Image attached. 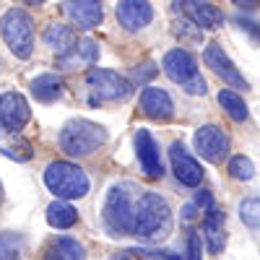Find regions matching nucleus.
Returning <instances> with one entry per match:
<instances>
[{
    "label": "nucleus",
    "mask_w": 260,
    "mask_h": 260,
    "mask_svg": "<svg viewBox=\"0 0 260 260\" xmlns=\"http://www.w3.org/2000/svg\"><path fill=\"white\" fill-rule=\"evenodd\" d=\"M172 208L159 192H143L136 203L133 234L143 242H161L172 234Z\"/></svg>",
    "instance_id": "1"
},
{
    "label": "nucleus",
    "mask_w": 260,
    "mask_h": 260,
    "mask_svg": "<svg viewBox=\"0 0 260 260\" xmlns=\"http://www.w3.org/2000/svg\"><path fill=\"white\" fill-rule=\"evenodd\" d=\"M45 185L57 201H78L89 192V175L73 161H50L45 167Z\"/></svg>",
    "instance_id": "2"
},
{
    "label": "nucleus",
    "mask_w": 260,
    "mask_h": 260,
    "mask_svg": "<svg viewBox=\"0 0 260 260\" xmlns=\"http://www.w3.org/2000/svg\"><path fill=\"white\" fill-rule=\"evenodd\" d=\"M107 143V130L91 120H71L60 130V148L68 156H89Z\"/></svg>",
    "instance_id": "3"
},
{
    "label": "nucleus",
    "mask_w": 260,
    "mask_h": 260,
    "mask_svg": "<svg viewBox=\"0 0 260 260\" xmlns=\"http://www.w3.org/2000/svg\"><path fill=\"white\" fill-rule=\"evenodd\" d=\"M161 71L177 86H182L190 96H206V91H208L206 78L198 71V62H195V57L187 50H182V47L169 50L161 60Z\"/></svg>",
    "instance_id": "4"
},
{
    "label": "nucleus",
    "mask_w": 260,
    "mask_h": 260,
    "mask_svg": "<svg viewBox=\"0 0 260 260\" xmlns=\"http://www.w3.org/2000/svg\"><path fill=\"white\" fill-rule=\"evenodd\" d=\"M0 34H3L8 50L18 60H29L34 52V18L24 8H11L0 18Z\"/></svg>",
    "instance_id": "5"
},
{
    "label": "nucleus",
    "mask_w": 260,
    "mask_h": 260,
    "mask_svg": "<svg viewBox=\"0 0 260 260\" xmlns=\"http://www.w3.org/2000/svg\"><path fill=\"white\" fill-rule=\"evenodd\" d=\"M102 219L112 234H133L136 226V203L130 201V192L120 185H115L107 192V201L102 208Z\"/></svg>",
    "instance_id": "6"
},
{
    "label": "nucleus",
    "mask_w": 260,
    "mask_h": 260,
    "mask_svg": "<svg viewBox=\"0 0 260 260\" xmlns=\"http://www.w3.org/2000/svg\"><path fill=\"white\" fill-rule=\"evenodd\" d=\"M86 83L102 102H125L133 94V81L107 68H91L86 73Z\"/></svg>",
    "instance_id": "7"
},
{
    "label": "nucleus",
    "mask_w": 260,
    "mask_h": 260,
    "mask_svg": "<svg viewBox=\"0 0 260 260\" xmlns=\"http://www.w3.org/2000/svg\"><path fill=\"white\" fill-rule=\"evenodd\" d=\"M195 151L211 164H221L229 156V138L219 125H201L192 136Z\"/></svg>",
    "instance_id": "8"
},
{
    "label": "nucleus",
    "mask_w": 260,
    "mask_h": 260,
    "mask_svg": "<svg viewBox=\"0 0 260 260\" xmlns=\"http://www.w3.org/2000/svg\"><path fill=\"white\" fill-rule=\"evenodd\" d=\"M203 62H206L208 68L219 76L226 86H232V89H247L245 76L237 71V65L232 62V57L224 52V47L219 45V42H211V45H206V50H203Z\"/></svg>",
    "instance_id": "9"
},
{
    "label": "nucleus",
    "mask_w": 260,
    "mask_h": 260,
    "mask_svg": "<svg viewBox=\"0 0 260 260\" xmlns=\"http://www.w3.org/2000/svg\"><path fill=\"white\" fill-rule=\"evenodd\" d=\"M115 16L125 31H141L154 21V6L148 0H120L115 6Z\"/></svg>",
    "instance_id": "10"
},
{
    "label": "nucleus",
    "mask_w": 260,
    "mask_h": 260,
    "mask_svg": "<svg viewBox=\"0 0 260 260\" xmlns=\"http://www.w3.org/2000/svg\"><path fill=\"white\" fill-rule=\"evenodd\" d=\"M136 154L141 161L143 175L151 180H159L164 175V164H161V154H159V146L154 141V136L148 130H136Z\"/></svg>",
    "instance_id": "11"
},
{
    "label": "nucleus",
    "mask_w": 260,
    "mask_h": 260,
    "mask_svg": "<svg viewBox=\"0 0 260 260\" xmlns=\"http://www.w3.org/2000/svg\"><path fill=\"white\" fill-rule=\"evenodd\" d=\"M169 159H172V169H175V175L182 185L187 187H198L203 182V167L195 161L190 154H187V148L177 141V143H172L169 148Z\"/></svg>",
    "instance_id": "12"
},
{
    "label": "nucleus",
    "mask_w": 260,
    "mask_h": 260,
    "mask_svg": "<svg viewBox=\"0 0 260 260\" xmlns=\"http://www.w3.org/2000/svg\"><path fill=\"white\" fill-rule=\"evenodd\" d=\"M138 107L141 112L156 122H167L175 115V104H172V96L164 91V89H156V86H146L141 91V99H138Z\"/></svg>",
    "instance_id": "13"
},
{
    "label": "nucleus",
    "mask_w": 260,
    "mask_h": 260,
    "mask_svg": "<svg viewBox=\"0 0 260 260\" xmlns=\"http://www.w3.org/2000/svg\"><path fill=\"white\" fill-rule=\"evenodd\" d=\"M182 8L201 31H216L224 26V13L211 0H182Z\"/></svg>",
    "instance_id": "14"
},
{
    "label": "nucleus",
    "mask_w": 260,
    "mask_h": 260,
    "mask_svg": "<svg viewBox=\"0 0 260 260\" xmlns=\"http://www.w3.org/2000/svg\"><path fill=\"white\" fill-rule=\"evenodd\" d=\"M31 120V110H29V102L21 96L18 91H6L0 94V122L21 130L26 122Z\"/></svg>",
    "instance_id": "15"
},
{
    "label": "nucleus",
    "mask_w": 260,
    "mask_h": 260,
    "mask_svg": "<svg viewBox=\"0 0 260 260\" xmlns=\"http://www.w3.org/2000/svg\"><path fill=\"white\" fill-rule=\"evenodd\" d=\"M0 154L13 161H29L34 156V146L26 136H21V130L0 122Z\"/></svg>",
    "instance_id": "16"
},
{
    "label": "nucleus",
    "mask_w": 260,
    "mask_h": 260,
    "mask_svg": "<svg viewBox=\"0 0 260 260\" xmlns=\"http://www.w3.org/2000/svg\"><path fill=\"white\" fill-rule=\"evenodd\" d=\"M65 13H68V18L83 31L99 26L102 18H104V11L99 6V0H68Z\"/></svg>",
    "instance_id": "17"
},
{
    "label": "nucleus",
    "mask_w": 260,
    "mask_h": 260,
    "mask_svg": "<svg viewBox=\"0 0 260 260\" xmlns=\"http://www.w3.org/2000/svg\"><path fill=\"white\" fill-rule=\"evenodd\" d=\"M96 60H99V45L91 37H86V39L76 42L65 55L57 57V68L73 71V68H78V65H94Z\"/></svg>",
    "instance_id": "18"
},
{
    "label": "nucleus",
    "mask_w": 260,
    "mask_h": 260,
    "mask_svg": "<svg viewBox=\"0 0 260 260\" xmlns=\"http://www.w3.org/2000/svg\"><path fill=\"white\" fill-rule=\"evenodd\" d=\"M203 237L211 255H219L226 245V219L219 208H208L203 219Z\"/></svg>",
    "instance_id": "19"
},
{
    "label": "nucleus",
    "mask_w": 260,
    "mask_h": 260,
    "mask_svg": "<svg viewBox=\"0 0 260 260\" xmlns=\"http://www.w3.org/2000/svg\"><path fill=\"white\" fill-rule=\"evenodd\" d=\"M31 96L37 99V102H42V104H52V102H57L60 96H62V81H60V76H55V73H42V76H37L34 81H31Z\"/></svg>",
    "instance_id": "20"
},
{
    "label": "nucleus",
    "mask_w": 260,
    "mask_h": 260,
    "mask_svg": "<svg viewBox=\"0 0 260 260\" xmlns=\"http://www.w3.org/2000/svg\"><path fill=\"white\" fill-rule=\"evenodd\" d=\"M45 45L50 47V50H55L57 55H65L73 45H76V31H73V26H68V24H50L47 29H45Z\"/></svg>",
    "instance_id": "21"
},
{
    "label": "nucleus",
    "mask_w": 260,
    "mask_h": 260,
    "mask_svg": "<svg viewBox=\"0 0 260 260\" xmlns=\"http://www.w3.org/2000/svg\"><path fill=\"white\" fill-rule=\"evenodd\" d=\"M45 260H86V250L73 237H57L47 247Z\"/></svg>",
    "instance_id": "22"
},
{
    "label": "nucleus",
    "mask_w": 260,
    "mask_h": 260,
    "mask_svg": "<svg viewBox=\"0 0 260 260\" xmlns=\"http://www.w3.org/2000/svg\"><path fill=\"white\" fill-rule=\"evenodd\" d=\"M78 221V211L68 201H55L47 206V224L52 229H71Z\"/></svg>",
    "instance_id": "23"
},
{
    "label": "nucleus",
    "mask_w": 260,
    "mask_h": 260,
    "mask_svg": "<svg viewBox=\"0 0 260 260\" xmlns=\"http://www.w3.org/2000/svg\"><path fill=\"white\" fill-rule=\"evenodd\" d=\"M219 104L224 107L226 115H229L234 122H245V120L250 117V110H247L245 99H242L240 94L229 91V89H221V91H219Z\"/></svg>",
    "instance_id": "24"
},
{
    "label": "nucleus",
    "mask_w": 260,
    "mask_h": 260,
    "mask_svg": "<svg viewBox=\"0 0 260 260\" xmlns=\"http://www.w3.org/2000/svg\"><path fill=\"white\" fill-rule=\"evenodd\" d=\"M24 252V240L16 232H3L0 234V260H21Z\"/></svg>",
    "instance_id": "25"
},
{
    "label": "nucleus",
    "mask_w": 260,
    "mask_h": 260,
    "mask_svg": "<svg viewBox=\"0 0 260 260\" xmlns=\"http://www.w3.org/2000/svg\"><path fill=\"white\" fill-rule=\"evenodd\" d=\"M240 219L250 229H260V198H245L240 201Z\"/></svg>",
    "instance_id": "26"
},
{
    "label": "nucleus",
    "mask_w": 260,
    "mask_h": 260,
    "mask_svg": "<svg viewBox=\"0 0 260 260\" xmlns=\"http://www.w3.org/2000/svg\"><path fill=\"white\" fill-rule=\"evenodd\" d=\"M229 175H232L234 180L250 182V180L255 177V164H252L245 154H240V156H232V159H229Z\"/></svg>",
    "instance_id": "27"
},
{
    "label": "nucleus",
    "mask_w": 260,
    "mask_h": 260,
    "mask_svg": "<svg viewBox=\"0 0 260 260\" xmlns=\"http://www.w3.org/2000/svg\"><path fill=\"white\" fill-rule=\"evenodd\" d=\"M187 260H203V242L195 229L187 232Z\"/></svg>",
    "instance_id": "28"
},
{
    "label": "nucleus",
    "mask_w": 260,
    "mask_h": 260,
    "mask_svg": "<svg viewBox=\"0 0 260 260\" xmlns=\"http://www.w3.org/2000/svg\"><path fill=\"white\" fill-rule=\"evenodd\" d=\"M136 260H177L172 250H133Z\"/></svg>",
    "instance_id": "29"
},
{
    "label": "nucleus",
    "mask_w": 260,
    "mask_h": 260,
    "mask_svg": "<svg viewBox=\"0 0 260 260\" xmlns=\"http://www.w3.org/2000/svg\"><path fill=\"white\" fill-rule=\"evenodd\" d=\"M159 73V68L154 62H146V65H141V68H136V73H133V81L136 83H146V81H151Z\"/></svg>",
    "instance_id": "30"
},
{
    "label": "nucleus",
    "mask_w": 260,
    "mask_h": 260,
    "mask_svg": "<svg viewBox=\"0 0 260 260\" xmlns=\"http://www.w3.org/2000/svg\"><path fill=\"white\" fill-rule=\"evenodd\" d=\"M195 206H201V208H213L211 192H208V190H198V192H195Z\"/></svg>",
    "instance_id": "31"
},
{
    "label": "nucleus",
    "mask_w": 260,
    "mask_h": 260,
    "mask_svg": "<svg viewBox=\"0 0 260 260\" xmlns=\"http://www.w3.org/2000/svg\"><path fill=\"white\" fill-rule=\"evenodd\" d=\"M234 6H240V8H247V11H252L255 6H257V0H232Z\"/></svg>",
    "instance_id": "32"
},
{
    "label": "nucleus",
    "mask_w": 260,
    "mask_h": 260,
    "mask_svg": "<svg viewBox=\"0 0 260 260\" xmlns=\"http://www.w3.org/2000/svg\"><path fill=\"white\" fill-rule=\"evenodd\" d=\"M112 260H136V255H133V250H125V252H120V255H115Z\"/></svg>",
    "instance_id": "33"
},
{
    "label": "nucleus",
    "mask_w": 260,
    "mask_h": 260,
    "mask_svg": "<svg viewBox=\"0 0 260 260\" xmlns=\"http://www.w3.org/2000/svg\"><path fill=\"white\" fill-rule=\"evenodd\" d=\"M182 216H185V219H192V216H195V203H187L182 208Z\"/></svg>",
    "instance_id": "34"
},
{
    "label": "nucleus",
    "mask_w": 260,
    "mask_h": 260,
    "mask_svg": "<svg viewBox=\"0 0 260 260\" xmlns=\"http://www.w3.org/2000/svg\"><path fill=\"white\" fill-rule=\"evenodd\" d=\"M24 3H26V6H42L45 0H24Z\"/></svg>",
    "instance_id": "35"
},
{
    "label": "nucleus",
    "mask_w": 260,
    "mask_h": 260,
    "mask_svg": "<svg viewBox=\"0 0 260 260\" xmlns=\"http://www.w3.org/2000/svg\"><path fill=\"white\" fill-rule=\"evenodd\" d=\"M0 203H3V185H0Z\"/></svg>",
    "instance_id": "36"
}]
</instances>
